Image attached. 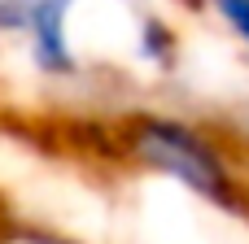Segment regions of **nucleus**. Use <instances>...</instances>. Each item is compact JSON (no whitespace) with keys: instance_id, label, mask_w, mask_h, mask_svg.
<instances>
[{"instance_id":"obj_4","label":"nucleus","mask_w":249,"mask_h":244,"mask_svg":"<svg viewBox=\"0 0 249 244\" xmlns=\"http://www.w3.org/2000/svg\"><path fill=\"white\" fill-rule=\"evenodd\" d=\"M206 4L223 17V26L249 48V0H206Z\"/></svg>"},{"instance_id":"obj_1","label":"nucleus","mask_w":249,"mask_h":244,"mask_svg":"<svg viewBox=\"0 0 249 244\" xmlns=\"http://www.w3.org/2000/svg\"><path fill=\"white\" fill-rule=\"evenodd\" d=\"M123 148L131 162L175 179L179 188L210 201L214 210H223V214L245 210V188H241L236 170L228 166L223 148L193 122L166 118V114H136L123 127Z\"/></svg>"},{"instance_id":"obj_6","label":"nucleus","mask_w":249,"mask_h":244,"mask_svg":"<svg viewBox=\"0 0 249 244\" xmlns=\"http://www.w3.org/2000/svg\"><path fill=\"white\" fill-rule=\"evenodd\" d=\"M179 4H188V9H201V4H206V0H179Z\"/></svg>"},{"instance_id":"obj_2","label":"nucleus","mask_w":249,"mask_h":244,"mask_svg":"<svg viewBox=\"0 0 249 244\" xmlns=\"http://www.w3.org/2000/svg\"><path fill=\"white\" fill-rule=\"evenodd\" d=\"M70 13H74V0H31L26 4L22 39L31 48V65L48 79L79 74V57L70 44Z\"/></svg>"},{"instance_id":"obj_3","label":"nucleus","mask_w":249,"mask_h":244,"mask_svg":"<svg viewBox=\"0 0 249 244\" xmlns=\"http://www.w3.org/2000/svg\"><path fill=\"white\" fill-rule=\"evenodd\" d=\"M140 57L149 61V65H158V70H171L175 65V52H179V39H175V31L162 22V17H144L140 22Z\"/></svg>"},{"instance_id":"obj_5","label":"nucleus","mask_w":249,"mask_h":244,"mask_svg":"<svg viewBox=\"0 0 249 244\" xmlns=\"http://www.w3.org/2000/svg\"><path fill=\"white\" fill-rule=\"evenodd\" d=\"M0 244H74V240H66V236H57V231H44V227H22V223H13V227H0Z\"/></svg>"}]
</instances>
